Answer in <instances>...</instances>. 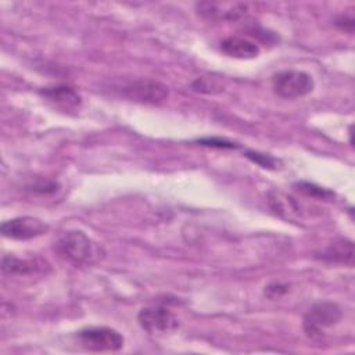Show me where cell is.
Returning <instances> with one entry per match:
<instances>
[{
	"label": "cell",
	"mask_w": 355,
	"mask_h": 355,
	"mask_svg": "<svg viewBox=\"0 0 355 355\" xmlns=\"http://www.w3.org/2000/svg\"><path fill=\"white\" fill-rule=\"evenodd\" d=\"M58 184L53 180H46V179H39L37 182L32 183L28 186V190L35 191V193H40V194H51L57 191Z\"/></svg>",
	"instance_id": "15"
},
{
	"label": "cell",
	"mask_w": 355,
	"mask_h": 355,
	"mask_svg": "<svg viewBox=\"0 0 355 355\" xmlns=\"http://www.w3.org/2000/svg\"><path fill=\"white\" fill-rule=\"evenodd\" d=\"M54 250L67 261L83 266L96 265L105 258L103 245L80 230H68L60 234L54 243Z\"/></svg>",
	"instance_id": "1"
},
{
	"label": "cell",
	"mask_w": 355,
	"mask_h": 355,
	"mask_svg": "<svg viewBox=\"0 0 355 355\" xmlns=\"http://www.w3.org/2000/svg\"><path fill=\"white\" fill-rule=\"evenodd\" d=\"M343 316L341 308L331 301L313 304L302 319V327L309 338H319L326 329L337 324Z\"/></svg>",
	"instance_id": "3"
},
{
	"label": "cell",
	"mask_w": 355,
	"mask_h": 355,
	"mask_svg": "<svg viewBox=\"0 0 355 355\" xmlns=\"http://www.w3.org/2000/svg\"><path fill=\"white\" fill-rule=\"evenodd\" d=\"M220 50L226 55L237 60H251L259 55V46L241 36H227L220 42Z\"/></svg>",
	"instance_id": "9"
},
{
	"label": "cell",
	"mask_w": 355,
	"mask_h": 355,
	"mask_svg": "<svg viewBox=\"0 0 355 355\" xmlns=\"http://www.w3.org/2000/svg\"><path fill=\"white\" fill-rule=\"evenodd\" d=\"M245 157L250 158L252 162L258 164L262 168H268V169H275L276 168L277 161L275 158H272L270 155H268V154H261L258 151L248 150V151H245Z\"/></svg>",
	"instance_id": "14"
},
{
	"label": "cell",
	"mask_w": 355,
	"mask_h": 355,
	"mask_svg": "<svg viewBox=\"0 0 355 355\" xmlns=\"http://www.w3.org/2000/svg\"><path fill=\"white\" fill-rule=\"evenodd\" d=\"M320 259L330 263H343V265L352 266L354 265V243L347 239L334 240L320 254Z\"/></svg>",
	"instance_id": "11"
},
{
	"label": "cell",
	"mask_w": 355,
	"mask_h": 355,
	"mask_svg": "<svg viewBox=\"0 0 355 355\" xmlns=\"http://www.w3.org/2000/svg\"><path fill=\"white\" fill-rule=\"evenodd\" d=\"M336 25L341 29L345 31L348 33H352L354 31V18L352 17H347V15H340L336 19Z\"/></svg>",
	"instance_id": "18"
},
{
	"label": "cell",
	"mask_w": 355,
	"mask_h": 355,
	"mask_svg": "<svg viewBox=\"0 0 355 355\" xmlns=\"http://www.w3.org/2000/svg\"><path fill=\"white\" fill-rule=\"evenodd\" d=\"M196 8L202 18L214 21H236L245 15L247 4L241 3H197Z\"/></svg>",
	"instance_id": "8"
},
{
	"label": "cell",
	"mask_w": 355,
	"mask_h": 355,
	"mask_svg": "<svg viewBox=\"0 0 355 355\" xmlns=\"http://www.w3.org/2000/svg\"><path fill=\"white\" fill-rule=\"evenodd\" d=\"M288 290V286L287 284H283V283H272L269 286L265 287V295L270 300H276V298H280L283 294H286Z\"/></svg>",
	"instance_id": "16"
},
{
	"label": "cell",
	"mask_w": 355,
	"mask_h": 355,
	"mask_svg": "<svg viewBox=\"0 0 355 355\" xmlns=\"http://www.w3.org/2000/svg\"><path fill=\"white\" fill-rule=\"evenodd\" d=\"M36 263L28 259H21L14 255H6L1 261V270L7 275H31L36 270Z\"/></svg>",
	"instance_id": "12"
},
{
	"label": "cell",
	"mask_w": 355,
	"mask_h": 355,
	"mask_svg": "<svg viewBox=\"0 0 355 355\" xmlns=\"http://www.w3.org/2000/svg\"><path fill=\"white\" fill-rule=\"evenodd\" d=\"M198 143H201L202 146H208V147H216V148H236L237 146L232 141H226V140H220V139H201L198 140Z\"/></svg>",
	"instance_id": "17"
},
{
	"label": "cell",
	"mask_w": 355,
	"mask_h": 355,
	"mask_svg": "<svg viewBox=\"0 0 355 355\" xmlns=\"http://www.w3.org/2000/svg\"><path fill=\"white\" fill-rule=\"evenodd\" d=\"M295 187L300 193H302L304 196L312 197V198L330 200V198L334 197L333 191H330L327 189H323L320 186H316L313 183H309V182H298V183H295Z\"/></svg>",
	"instance_id": "13"
},
{
	"label": "cell",
	"mask_w": 355,
	"mask_h": 355,
	"mask_svg": "<svg viewBox=\"0 0 355 355\" xmlns=\"http://www.w3.org/2000/svg\"><path fill=\"white\" fill-rule=\"evenodd\" d=\"M140 327L148 334H169L179 327V319L164 306H147L137 313Z\"/></svg>",
	"instance_id": "6"
},
{
	"label": "cell",
	"mask_w": 355,
	"mask_h": 355,
	"mask_svg": "<svg viewBox=\"0 0 355 355\" xmlns=\"http://www.w3.org/2000/svg\"><path fill=\"white\" fill-rule=\"evenodd\" d=\"M40 94L50 103L61 108H75L80 104V96L75 89L67 85L49 86L40 90Z\"/></svg>",
	"instance_id": "10"
},
{
	"label": "cell",
	"mask_w": 355,
	"mask_h": 355,
	"mask_svg": "<svg viewBox=\"0 0 355 355\" xmlns=\"http://www.w3.org/2000/svg\"><path fill=\"white\" fill-rule=\"evenodd\" d=\"M49 226L33 216H18L1 223V233L12 240H31L47 233Z\"/></svg>",
	"instance_id": "7"
},
{
	"label": "cell",
	"mask_w": 355,
	"mask_h": 355,
	"mask_svg": "<svg viewBox=\"0 0 355 355\" xmlns=\"http://www.w3.org/2000/svg\"><path fill=\"white\" fill-rule=\"evenodd\" d=\"M115 90L125 98L141 104H157L168 98L169 89L159 80L150 78H137L122 80Z\"/></svg>",
	"instance_id": "2"
},
{
	"label": "cell",
	"mask_w": 355,
	"mask_h": 355,
	"mask_svg": "<svg viewBox=\"0 0 355 355\" xmlns=\"http://www.w3.org/2000/svg\"><path fill=\"white\" fill-rule=\"evenodd\" d=\"M76 337L86 349L94 352H116L125 343V338L119 331L105 326L82 329L78 331Z\"/></svg>",
	"instance_id": "5"
},
{
	"label": "cell",
	"mask_w": 355,
	"mask_h": 355,
	"mask_svg": "<svg viewBox=\"0 0 355 355\" xmlns=\"http://www.w3.org/2000/svg\"><path fill=\"white\" fill-rule=\"evenodd\" d=\"M313 86L312 76L304 71L287 69L272 76L273 93L286 100L304 97L313 90Z\"/></svg>",
	"instance_id": "4"
}]
</instances>
